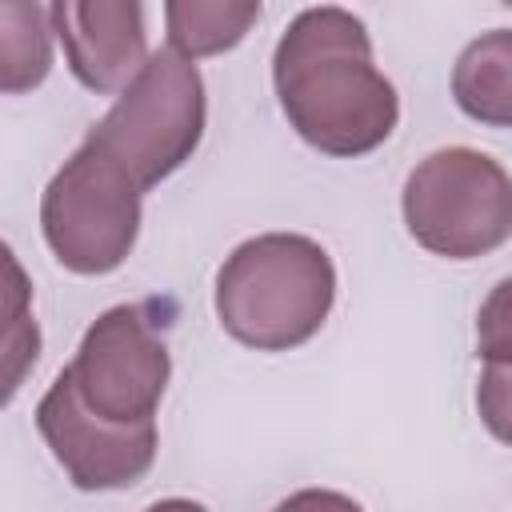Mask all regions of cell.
Returning <instances> with one entry per match:
<instances>
[{
	"label": "cell",
	"mask_w": 512,
	"mask_h": 512,
	"mask_svg": "<svg viewBox=\"0 0 512 512\" xmlns=\"http://www.w3.org/2000/svg\"><path fill=\"white\" fill-rule=\"evenodd\" d=\"M272 84L296 136L324 156H364L400 120V96L372 60V40L348 8H304L272 52Z\"/></svg>",
	"instance_id": "obj_1"
},
{
	"label": "cell",
	"mask_w": 512,
	"mask_h": 512,
	"mask_svg": "<svg viewBox=\"0 0 512 512\" xmlns=\"http://www.w3.org/2000/svg\"><path fill=\"white\" fill-rule=\"evenodd\" d=\"M220 328L256 348L288 352L308 344L336 300L332 256L300 232H264L232 248L216 272Z\"/></svg>",
	"instance_id": "obj_2"
},
{
	"label": "cell",
	"mask_w": 512,
	"mask_h": 512,
	"mask_svg": "<svg viewBox=\"0 0 512 512\" xmlns=\"http://www.w3.org/2000/svg\"><path fill=\"white\" fill-rule=\"evenodd\" d=\"M204 116L208 104L196 64L176 48H160L84 140L148 192L192 160L204 136Z\"/></svg>",
	"instance_id": "obj_3"
},
{
	"label": "cell",
	"mask_w": 512,
	"mask_h": 512,
	"mask_svg": "<svg viewBox=\"0 0 512 512\" xmlns=\"http://www.w3.org/2000/svg\"><path fill=\"white\" fill-rule=\"evenodd\" d=\"M400 212L432 256L476 260L512 236V176L488 152L440 148L408 172Z\"/></svg>",
	"instance_id": "obj_4"
},
{
	"label": "cell",
	"mask_w": 512,
	"mask_h": 512,
	"mask_svg": "<svg viewBox=\"0 0 512 512\" xmlns=\"http://www.w3.org/2000/svg\"><path fill=\"white\" fill-rule=\"evenodd\" d=\"M140 196L136 180L84 140L40 200V228L52 256L76 276L116 272L140 236Z\"/></svg>",
	"instance_id": "obj_5"
},
{
	"label": "cell",
	"mask_w": 512,
	"mask_h": 512,
	"mask_svg": "<svg viewBox=\"0 0 512 512\" xmlns=\"http://www.w3.org/2000/svg\"><path fill=\"white\" fill-rule=\"evenodd\" d=\"M88 412L112 424H152L172 376L168 340L144 304L100 312L64 368Z\"/></svg>",
	"instance_id": "obj_6"
},
{
	"label": "cell",
	"mask_w": 512,
	"mask_h": 512,
	"mask_svg": "<svg viewBox=\"0 0 512 512\" xmlns=\"http://www.w3.org/2000/svg\"><path fill=\"white\" fill-rule=\"evenodd\" d=\"M36 428L56 464L80 492L132 488L156 460L152 424H112L84 408L68 372H60L36 404Z\"/></svg>",
	"instance_id": "obj_7"
},
{
	"label": "cell",
	"mask_w": 512,
	"mask_h": 512,
	"mask_svg": "<svg viewBox=\"0 0 512 512\" xmlns=\"http://www.w3.org/2000/svg\"><path fill=\"white\" fill-rule=\"evenodd\" d=\"M52 32L72 76L92 92H124L152 60L136 0H56Z\"/></svg>",
	"instance_id": "obj_8"
},
{
	"label": "cell",
	"mask_w": 512,
	"mask_h": 512,
	"mask_svg": "<svg viewBox=\"0 0 512 512\" xmlns=\"http://www.w3.org/2000/svg\"><path fill=\"white\" fill-rule=\"evenodd\" d=\"M452 96L468 120L512 128V28H492L460 52Z\"/></svg>",
	"instance_id": "obj_9"
},
{
	"label": "cell",
	"mask_w": 512,
	"mask_h": 512,
	"mask_svg": "<svg viewBox=\"0 0 512 512\" xmlns=\"http://www.w3.org/2000/svg\"><path fill=\"white\" fill-rule=\"evenodd\" d=\"M256 20H260V4H232V0H172V4H164L168 48H176L188 60L236 48Z\"/></svg>",
	"instance_id": "obj_10"
},
{
	"label": "cell",
	"mask_w": 512,
	"mask_h": 512,
	"mask_svg": "<svg viewBox=\"0 0 512 512\" xmlns=\"http://www.w3.org/2000/svg\"><path fill=\"white\" fill-rule=\"evenodd\" d=\"M52 8L0 4V88L8 96L44 84L52 68Z\"/></svg>",
	"instance_id": "obj_11"
},
{
	"label": "cell",
	"mask_w": 512,
	"mask_h": 512,
	"mask_svg": "<svg viewBox=\"0 0 512 512\" xmlns=\"http://www.w3.org/2000/svg\"><path fill=\"white\" fill-rule=\"evenodd\" d=\"M476 356L484 364H512V276L496 280L476 312Z\"/></svg>",
	"instance_id": "obj_12"
},
{
	"label": "cell",
	"mask_w": 512,
	"mask_h": 512,
	"mask_svg": "<svg viewBox=\"0 0 512 512\" xmlns=\"http://www.w3.org/2000/svg\"><path fill=\"white\" fill-rule=\"evenodd\" d=\"M476 412L500 444H512V364H484L476 384Z\"/></svg>",
	"instance_id": "obj_13"
},
{
	"label": "cell",
	"mask_w": 512,
	"mask_h": 512,
	"mask_svg": "<svg viewBox=\"0 0 512 512\" xmlns=\"http://www.w3.org/2000/svg\"><path fill=\"white\" fill-rule=\"evenodd\" d=\"M272 512H364L352 496L332 492V488H300L288 500H280Z\"/></svg>",
	"instance_id": "obj_14"
},
{
	"label": "cell",
	"mask_w": 512,
	"mask_h": 512,
	"mask_svg": "<svg viewBox=\"0 0 512 512\" xmlns=\"http://www.w3.org/2000/svg\"><path fill=\"white\" fill-rule=\"evenodd\" d=\"M144 512H208L200 500H184V496H168V500H156L148 504Z\"/></svg>",
	"instance_id": "obj_15"
}]
</instances>
